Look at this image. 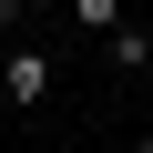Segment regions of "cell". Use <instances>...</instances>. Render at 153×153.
I'll return each instance as SVG.
<instances>
[{
  "mask_svg": "<svg viewBox=\"0 0 153 153\" xmlns=\"http://www.w3.org/2000/svg\"><path fill=\"white\" fill-rule=\"evenodd\" d=\"M0 92H10L21 112L51 102V51H31V41H21V51H0Z\"/></svg>",
  "mask_w": 153,
  "mask_h": 153,
  "instance_id": "6da1fadb",
  "label": "cell"
}]
</instances>
